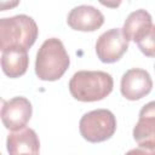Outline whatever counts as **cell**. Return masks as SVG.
<instances>
[{
  "label": "cell",
  "instance_id": "obj_1",
  "mask_svg": "<svg viewBox=\"0 0 155 155\" xmlns=\"http://www.w3.org/2000/svg\"><path fill=\"white\" fill-rule=\"evenodd\" d=\"M39 28L27 15L0 18V51L12 48L29 50L36 41Z\"/></svg>",
  "mask_w": 155,
  "mask_h": 155
},
{
  "label": "cell",
  "instance_id": "obj_2",
  "mask_svg": "<svg viewBox=\"0 0 155 155\" xmlns=\"http://www.w3.org/2000/svg\"><path fill=\"white\" fill-rule=\"evenodd\" d=\"M113 87V76L101 70H79L69 81L70 94L80 102L101 101L110 94Z\"/></svg>",
  "mask_w": 155,
  "mask_h": 155
},
{
  "label": "cell",
  "instance_id": "obj_3",
  "mask_svg": "<svg viewBox=\"0 0 155 155\" xmlns=\"http://www.w3.org/2000/svg\"><path fill=\"white\" fill-rule=\"evenodd\" d=\"M70 58L63 42L57 38H50L40 46L35 59V74L40 80L56 81L69 68Z\"/></svg>",
  "mask_w": 155,
  "mask_h": 155
},
{
  "label": "cell",
  "instance_id": "obj_4",
  "mask_svg": "<svg viewBox=\"0 0 155 155\" xmlns=\"http://www.w3.org/2000/svg\"><path fill=\"white\" fill-rule=\"evenodd\" d=\"M80 134L90 143L104 142L115 133L116 119L108 109H96L82 115L79 122Z\"/></svg>",
  "mask_w": 155,
  "mask_h": 155
},
{
  "label": "cell",
  "instance_id": "obj_5",
  "mask_svg": "<svg viewBox=\"0 0 155 155\" xmlns=\"http://www.w3.org/2000/svg\"><path fill=\"white\" fill-rule=\"evenodd\" d=\"M128 41L124 38L120 28H113L104 31L96 42V53L103 63L117 62L127 51Z\"/></svg>",
  "mask_w": 155,
  "mask_h": 155
},
{
  "label": "cell",
  "instance_id": "obj_6",
  "mask_svg": "<svg viewBox=\"0 0 155 155\" xmlns=\"http://www.w3.org/2000/svg\"><path fill=\"white\" fill-rule=\"evenodd\" d=\"M33 114V107L25 97H13L7 101L1 111V121L10 131H18L25 127Z\"/></svg>",
  "mask_w": 155,
  "mask_h": 155
},
{
  "label": "cell",
  "instance_id": "obj_7",
  "mask_svg": "<svg viewBox=\"0 0 155 155\" xmlns=\"http://www.w3.org/2000/svg\"><path fill=\"white\" fill-rule=\"evenodd\" d=\"M153 88L150 74L140 68L128 69L121 78L120 91L128 101H138L145 97Z\"/></svg>",
  "mask_w": 155,
  "mask_h": 155
},
{
  "label": "cell",
  "instance_id": "obj_8",
  "mask_svg": "<svg viewBox=\"0 0 155 155\" xmlns=\"http://www.w3.org/2000/svg\"><path fill=\"white\" fill-rule=\"evenodd\" d=\"M68 25L78 31H94L104 23L103 13L91 5H80L70 10L67 17Z\"/></svg>",
  "mask_w": 155,
  "mask_h": 155
},
{
  "label": "cell",
  "instance_id": "obj_9",
  "mask_svg": "<svg viewBox=\"0 0 155 155\" xmlns=\"http://www.w3.org/2000/svg\"><path fill=\"white\" fill-rule=\"evenodd\" d=\"M133 138L140 148L155 149V103L149 102L139 111V119L133 128Z\"/></svg>",
  "mask_w": 155,
  "mask_h": 155
},
{
  "label": "cell",
  "instance_id": "obj_10",
  "mask_svg": "<svg viewBox=\"0 0 155 155\" xmlns=\"http://www.w3.org/2000/svg\"><path fill=\"white\" fill-rule=\"evenodd\" d=\"M6 148L10 155H38L40 140L34 130L24 127L7 136Z\"/></svg>",
  "mask_w": 155,
  "mask_h": 155
},
{
  "label": "cell",
  "instance_id": "obj_11",
  "mask_svg": "<svg viewBox=\"0 0 155 155\" xmlns=\"http://www.w3.org/2000/svg\"><path fill=\"white\" fill-rule=\"evenodd\" d=\"M154 30L151 16L145 10H136L128 15L124 27L121 29L124 38L127 41H134L136 44L143 40Z\"/></svg>",
  "mask_w": 155,
  "mask_h": 155
},
{
  "label": "cell",
  "instance_id": "obj_12",
  "mask_svg": "<svg viewBox=\"0 0 155 155\" xmlns=\"http://www.w3.org/2000/svg\"><path fill=\"white\" fill-rule=\"evenodd\" d=\"M0 64L4 74L11 79L19 78L25 74L29 65V57L27 50L12 48L2 52Z\"/></svg>",
  "mask_w": 155,
  "mask_h": 155
},
{
  "label": "cell",
  "instance_id": "obj_13",
  "mask_svg": "<svg viewBox=\"0 0 155 155\" xmlns=\"http://www.w3.org/2000/svg\"><path fill=\"white\" fill-rule=\"evenodd\" d=\"M139 50L148 57H154L155 56V39H154V30L147 35L143 40L137 42Z\"/></svg>",
  "mask_w": 155,
  "mask_h": 155
},
{
  "label": "cell",
  "instance_id": "obj_14",
  "mask_svg": "<svg viewBox=\"0 0 155 155\" xmlns=\"http://www.w3.org/2000/svg\"><path fill=\"white\" fill-rule=\"evenodd\" d=\"M125 155H155V151L151 149H145V148H136V149H131L130 151H127Z\"/></svg>",
  "mask_w": 155,
  "mask_h": 155
},
{
  "label": "cell",
  "instance_id": "obj_15",
  "mask_svg": "<svg viewBox=\"0 0 155 155\" xmlns=\"http://www.w3.org/2000/svg\"><path fill=\"white\" fill-rule=\"evenodd\" d=\"M19 4L18 0L16 1H0V11H5V10H8V8H12L15 6H17Z\"/></svg>",
  "mask_w": 155,
  "mask_h": 155
},
{
  "label": "cell",
  "instance_id": "obj_16",
  "mask_svg": "<svg viewBox=\"0 0 155 155\" xmlns=\"http://www.w3.org/2000/svg\"><path fill=\"white\" fill-rule=\"evenodd\" d=\"M5 103H6V101H5L4 98H1V97H0V115H1V111H2V108H4Z\"/></svg>",
  "mask_w": 155,
  "mask_h": 155
},
{
  "label": "cell",
  "instance_id": "obj_17",
  "mask_svg": "<svg viewBox=\"0 0 155 155\" xmlns=\"http://www.w3.org/2000/svg\"><path fill=\"white\" fill-rule=\"evenodd\" d=\"M0 155H1V153H0Z\"/></svg>",
  "mask_w": 155,
  "mask_h": 155
},
{
  "label": "cell",
  "instance_id": "obj_18",
  "mask_svg": "<svg viewBox=\"0 0 155 155\" xmlns=\"http://www.w3.org/2000/svg\"><path fill=\"white\" fill-rule=\"evenodd\" d=\"M38 155H39V154H38Z\"/></svg>",
  "mask_w": 155,
  "mask_h": 155
}]
</instances>
